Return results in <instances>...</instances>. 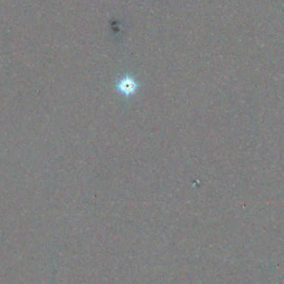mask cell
<instances>
[{"mask_svg":"<svg viewBox=\"0 0 284 284\" xmlns=\"http://www.w3.org/2000/svg\"><path fill=\"white\" fill-rule=\"evenodd\" d=\"M137 89H138V83H137L136 79H134L131 75H126L122 78L119 82H118V90L124 94V96H132L136 93Z\"/></svg>","mask_w":284,"mask_h":284,"instance_id":"obj_1","label":"cell"}]
</instances>
